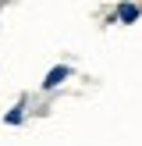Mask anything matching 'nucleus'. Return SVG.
Segmentation results:
<instances>
[{"mask_svg": "<svg viewBox=\"0 0 142 146\" xmlns=\"http://www.w3.org/2000/svg\"><path fill=\"white\" fill-rule=\"evenodd\" d=\"M68 75H71V68H64V64H57V68L50 71L46 78H43V89H57V86H60V82H64Z\"/></svg>", "mask_w": 142, "mask_h": 146, "instance_id": "1", "label": "nucleus"}, {"mask_svg": "<svg viewBox=\"0 0 142 146\" xmlns=\"http://www.w3.org/2000/svg\"><path fill=\"white\" fill-rule=\"evenodd\" d=\"M139 14H142V7H139V4H121V7H117V18L124 21V25H131Z\"/></svg>", "mask_w": 142, "mask_h": 146, "instance_id": "2", "label": "nucleus"}]
</instances>
